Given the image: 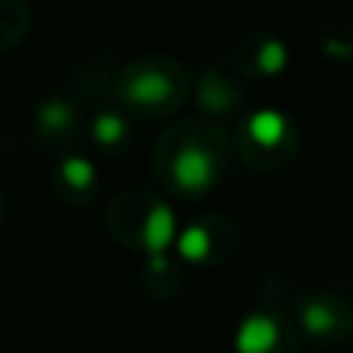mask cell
<instances>
[{
  "label": "cell",
  "instance_id": "obj_1",
  "mask_svg": "<svg viewBox=\"0 0 353 353\" xmlns=\"http://www.w3.org/2000/svg\"><path fill=\"white\" fill-rule=\"evenodd\" d=\"M230 152L232 140L217 128V121H176L155 140L152 176L165 192L201 199L226 180Z\"/></svg>",
  "mask_w": 353,
  "mask_h": 353
},
{
  "label": "cell",
  "instance_id": "obj_2",
  "mask_svg": "<svg viewBox=\"0 0 353 353\" xmlns=\"http://www.w3.org/2000/svg\"><path fill=\"white\" fill-rule=\"evenodd\" d=\"M115 93L134 118H168L186 103L189 74L165 56H140L118 74Z\"/></svg>",
  "mask_w": 353,
  "mask_h": 353
},
{
  "label": "cell",
  "instance_id": "obj_3",
  "mask_svg": "<svg viewBox=\"0 0 353 353\" xmlns=\"http://www.w3.org/2000/svg\"><path fill=\"white\" fill-rule=\"evenodd\" d=\"M301 149V130L285 112L279 109H257L248 118H242L236 137H232V152L248 168L261 174L282 171L294 161Z\"/></svg>",
  "mask_w": 353,
  "mask_h": 353
},
{
  "label": "cell",
  "instance_id": "obj_4",
  "mask_svg": "<svg viewBox=\"0 0 353 353\" xmlns=\"http://www.w3.org/2000/svg\"><path fill=\"white\" fill-rule=\"evenodd\" d=\"M292 323L298 325L301 338L313 341L316 347H338L353 335V307L332 288H304L294 294Z\"/></svg>",
  "mask_w": 353,
  "mask_h": 353
},
{
  "label": "cell",
  "instance_id": "obj_5",
  "mask_svg": "<svg viewBox=\"0 0 353 353\" xmlns=\"http://www.w3.org/2000/svg\"><path fill=\"white\" fill-rule=\"evenodd\" d=\"M239 248V226L226 214H201L180 226L174 242V254L180 263L189 267H220Z\"/></svg>",
  "mask_w": 353,
  "mask_h": 353
},
{
  "label": "cell",
  "instance_id": "obj_6",
  "mask_svg": "<svg viewBox=\"0 0 353 353\" xmlns=\"http://www.w3.org/2000/svg\"><path fill=\"white\" fill-rule=\"evenodd\" d=\"M232 353H301V332L279 307H254L232 332Z\"/></svg>",
  "mask_w": 353,
  "mask_h": 353
},
{
  "label": "cell",
  "instance_id": "obj_7",
  "mask_svg": "<svg viewBox=\"0 0 353 353\" xmlns=\"http://www.w3.org/2000/svg\"><path fill=\"white\" fill-rule=\"evenodd\" d=\"M50 186H53V195L65 208H84V205H90V199L97 195L99 171L87 155L68 152L53 165Z\"/></svg>",
  "mask_w": 353,
  "mask_h": 353
},
{
  "label": "cell",
  "instance_id": "obj_8",
  "mask_svg": "<svg viewBox=\"0 0 353 353\" xmlns=\"http://www.w3.org/2000/svg\"><path fill=\"white\" fill-rule=\"evenodd\" d=\"M155 201L152 189H124L115 199L109 201V211H105V226H109L112 239L128 248L140 251V232L146 223V214Z\"/></svg>",
  "mask_w": 353,
  "mask_h": 353
},
{
  "label": "cell",
  "instance_id": "obj_9",
  "mask_svg": "<svg viewBox=\"0 0 353 353\" xmlns=\"http://www.w3.org/2000/svg\"><path fill=\"white\" fill-rule=\"evenodd\" d=\"M232 65L254 78H276L288 65V50L279 37L245 34L232 43Z\"/></svg>",
  "mask_w": 353,
  "mask_h": 353
},
{
  "label": "cell",
  "instance_id": "obj_10",
  "mask_svg": "<svg viewBox=\"0 0 353 353\" xmlns=\"http://www.w3.org/2000/svg\"><path fill=\"white\" fill-rule=\"evenodd\" d=\"M34 134L47 146H68L81 134V109L68 97H47L34 109Z\"/></svg>",
  "mask_w": 353,
  "mask_h": 353
},
{
  "label": "cell",
  "instance_id": "obj_11",
  "mask_svg": "<svg viewBox=\"0 0 353 353\" xmlns=\"http://www.w3.org/2000/svg\"><path fill=\"white\" fill-rule=\"evenodd\" d=\"M245 93L242 87L232 81V74L220 72V68H205L199 78V87H195V105L201 109V115L208 118V121H214V118H226L232 115V112L242 105Z\"/></svg>",
  "mask_w": 353,
  "mask_h": 353
},
{
  "label": "cell",
  "instance_id": "obj_12",
  "mask_svg": "<svg viewBox=\"0 0 353 353\" xmlns=\"http://www.w3.org/2000/svg\"><path fill=\"white\" fill-rule=\"evenodd\" d=\"M90 140L103 155H121L130 149L134 140V128H130V115L118 109H103L93 115L90 121Z\"/></svg>",
  "mask_w": 353,
  "mask_h": 353
},
{
  "label": "cell",
  "instance_id": "obj_13",
  "mask_svg": "<svg viewBox=\"0 0 353 353\" xmlns=\"http://www.w3.org/2000/svg\"><path fill=\"white\" fill-rule=\"evenodd\" d=\"M28 31V6L22 0H0V50H10Z\"/></svg>",
  "mask_w": 353,
  "mask_h": 353
},
{
  "label": "cell",
  "instance_id": "obj_14",
  "mask_svg": "<svg viewBox=\"0 0 353 353\" xmlns=\"http://www.w3.org/2000/svg\"><path fill=\"white\" fill-rule=\"evenodd\" d=\"M0 223H3V189H0Z\"/></svg>",
  "mask_w": 353,
  "mask_h": 353
},
{
  "label": "cell",
  "instance_id": "obj_15",
  "mask_svg": "<svg viewBox=\"0 0 353 353\" xmlns=\"http://www.w3.org/2000/svg\"><path fill=\"white\" fill-rule=\"evenodd\" d=\"M350 344H353V335H350Z\"/></svg>",
  "mask_w": 353,
  "mask_h": 353
}]
</instances>
